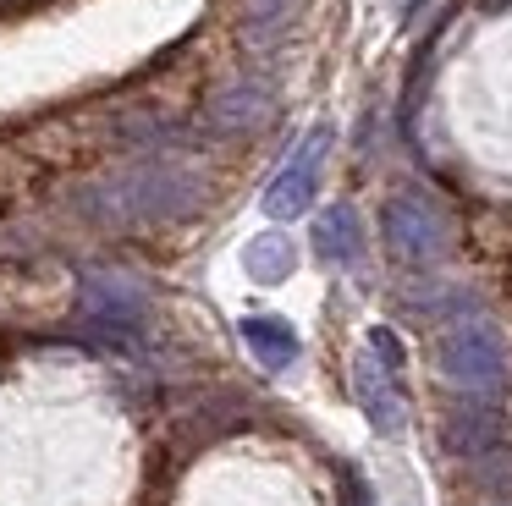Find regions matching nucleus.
Listing matches in <instances>:
<instances>
[{
	"mask_svg": "<svg viewBox=\"0 0 512 506\" xmlns=\"http://www.w3.org/2000/svg\"><path fill=\"white\" fill-rule=\"evenodd\" d=\"M243 341H248V352H254L270 374L292 369V363H298V352H303L298 347V330H292L287 319H276V314H248L243 319Z\"/></svg>",
	"mask_w": 512,
	"mask_h": 506,
	"instance_id": "nucleus-9",
	"label": "nucleus"
},
{
	"mask_svg": "<svg viewBox=\"0 0 512 506\" xmlns=\"http://www.w3.org/2000/svg\"><path fill=\"white\" fill-rule=\"evenodd\" d=\"M386 242L391 253H397L402 264H413V270H430V264L446 259V242H452V226H446V215L430 204L424 193H397L386 198Z\"/></svg>",
	"mask_w": 512,
	"mask_h": 506,
	"instance_id": "nucleus-4",
	"label": "nucleus"
},
{
	"mask_svg": "<svg viewBox=\"0 0 512 506\" xmlns=\"http://www.w3.org/2000/svg\"><path fill=\"white\" fill-rule=\"evenodd\" d=\"M353 396L380 435H402L408 407H402V391H397V369H386L375 352H358L353 358Z\"/></svg>",
	"mask_w": 512,
	"mask_h": 506,
	"instance_id": "nucleus-6",
	"label": "nucleus"
},
{
	"mask_svg": "<svg viewBox=\"0 0 512 506\" xmlns=\"http://www.w3.org/2000/svg\"><path fill=\"white\" fill-rule=\"evenodd\" d=\"M265 116H270V83H259V77H243V83L221 88V94L210 99V121L221 132H248Z\"/></svg>",
	"mask_w": 512,
	"mask_h": 506,
	"instance_id": "nucleus-8",
	"label": "nucleus"
},
{
	"mask_svg": "<svg viewBox=\"0 0 512 506\" xmlns=\"http://www.w3.org/2000/svg\"><path fill=\"white\" fill-rule=\"evenodd\" d=\"M441 374L452 385H463V391H479V396L496 391L507 380V336L485 314L457 319L441 336Z\"/></svg>",
	"mask_w": 512,
	"mask_h": 506,
	"instance_id": "nucleus-3",
	"label": "nucleus"
},
{
	"mask_svg": "<svg viewBox=\"0 0 512 506\" xmlns=\"http://www.w3.org/2000/svg\"><path fill=\"white\" fill-rule=\"evenodd\" d=\"M446 446L452 451L496 446V413H485V407H457V413L446 418Z\"/></svg>",
	"mask_w": 512,
	"mask_h": 506,
	"instance_id": "nucleus-11",
	"label": "nucleus"
},
{
	"mask_svg": "<svg viewBox=\"0 0 512 506\" xmlns=\"http://www.w3.org/2000/svg\"><path fill=\"white\" fill-rule=\"evenodd\" d=\"M292 6H298V0H248V28H254V33H276L281 22L292 17Z\"/></svg>",
	"mask_w": 512,
	"mask_h": 506,
	"instance_id": "nucleus-12",
	"label": "nucleus"
},
{
	"mask_svg": "<svg viewBox=\"0 0 512 506\" xmlns=\"http://www.w3.org/2000/svg\"><path fill=\"white\" fill-rule=\"evenodd\" d=\"M83 325L105 347H138L149 325V292L127 270H89L83 275Z\"/></svg>",
	"mask_w": 512,
	"mask_h": 506,
	"instance_id": "nucleus-2",
	"label": "nucleus"
},
{
	"mask_svg": "<svg viewBox=\"0 0 512 506\" xmlns=\"http://www.w3.org/2000/svg\"><path fill=\"white\" fill-rule=\"evenodd\" d=\"M331 154V127H314L309 138L292 149V160L281 165V176L265 187V215L270 220H298L309 209L314 187H320V165Z\"/></svg>",
	"mask_w": 512,
	"mask_h": 506,
	"instance_id": "nucleus-5",
	"label": "nucleus"
},
{
	"mask_svg": "<svg viewBox=\"0 0 512 506\" xmlns=\"http://www.w3.org/2000/svg\"><path fill=\"white\" fill-rule=\"evenodd\" d=\"M314 259L331 264V270L364 264V226H358L353 204H331L320 220H314Z\"/></svg>",
	"mask_w": 512,
	"mask_h": 506,
	"instance_id": "nucleus-7",
	"label": "nucleus"
},
{
	"mask_svg": "<svg viewBox=\"0 0 512 506\" xmlns=\"http://www.w3.org/2000/svg\"><path fill=\"white\" fill-rule=\"evenodd\" d=\"M292 264H298V248H292V237H281V231H265V237H254L243 248V270L254 275V281H265V286L287 281Z\"/></svg>",
	"mask_w": 512,
	"mask_h": 506,
	"instance_id": "nucleus-10",
	"label": "nucleus"
},
{
	"mask_svg": "<svg viewBox=\"0 0 512 506\" xmlns=\"http://www.w3.org/2000/svg\"><path fill=\"white\" fill-rule=\"evenodd\" d=\"M369 352H375V358L386 363V369H402V341L391 336L386 325H375V330H369Z\"/></svg>",
	"mask_w": 512,
	"mask_h": 506,
	"instance_id": "nucleus-13",
	"label": "nucleus"
},
{
	"mask_svg": "<svg viewBox=\"0 0 512 506\" xmlns=\"http://www.w3.org/2000/svg\"><path fill=\"white\" fill-rule=\"evenodd\" d=\"M204 204V176L182 160H133L83 187V209L105 226H166Z\"/></svg>",
	"mask_w": 512,
	"mask_h": 506,
	"instance_id": "nucleus-1",
	"label": "nucleus"
}]
</instances>
